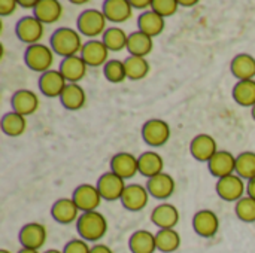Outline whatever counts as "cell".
<instances>
[{
  "mask_svg": "<svg viewBox=\"0 0 255 253\" xmlns=\"http://www.w3.org/2000/svg\"><path fill=\"white\" fill-rule=\"evenodd\" d=\"M217 194L221 200L238 203L241 198H244V194L247 192V183L239 174H230L227 177L218 179L217 182Z\"/></svg>",
  "mask_w": 255,
  "mask_h": 253,
  "instance_id": "7",
  "label": "cell"
},
{
  "mask_svg": "<svg viewBox=\"0 0 255 253\" xmlns=\"http://www.w3.org/2000/svg\"><path fill=\"white\" fill-rule=\"evenodd\" d=\"M145 186H146V189L152 198L163 201V200H167L173 195V192L176 189V182L169 173L163 171V173L148 179Z\"/></svg>",
  "mask_w": 255,
  "mask_h": 253,
  "instance_id": "16",
  "label": "cell"
},
{
  "mask_svg": "<svg viewBox=\"0 0 255 253\" xmlns=\"http://www.w3.org/2000/svg\"><path fill=\"white\" fill-rule=\"evenodd\" d=\"M54 60H55V52L52 51V48L49 45H45V43L30 45V46H27V49L24 52L25 66L30 70L37 72L40 75L51 70Z\"/></svg>",
  "mask_w": 255,
  "mask_h": 253,
  "instance_id": "4",
  "label": "cell"
},
{
  "mask_svg": "<svg viewBox=\"0 0 255 253\" xmlns=\"http://www.w3.org/2000/svg\"><path fill=\"white\" fill-rule=\"evenodd\" d=\"M139 161V173L148 179L163 173L164 170V160L155 151H146L137 157Z\"/></svg>",
  "mask_w": 255,
  "mask_h": 253,
  "instance_id": "25",
  "label": "cell"
},
{
  "mask_svg": "<svg viewBox=\"0 0 255 253\" xmlns=\"http://www.w3.org/2000/svg\"><path fill=\"white\" fill-rule=\"evenodd\" d=\"M43 253H63V251L60 252V251H57V249H48L46 252H43Z\"/></svg>",
  "mask_w": 255,
  "mask_h": 253,
  "instance_id": "49",
  "label": "cell"
},
{
  "mask_svg": "<svg viewBox=\"0 0 255 253\" xmlns=\"http://www.w3.org/2000/svg\"><path fill=\"white\" fill-rule=\"evenodd\" d=\"M208 169L214 177L223 179L236 173V157L229 151H218L208 163Z\"/></svg>",
  "mask_w": 255,
  "mask_h": 253,
  "instance_id": "20",
  "label": "cell"
},
{
  "mask_svg": "<svg viewBox=\"0 0 255 253\" xmlns=\"http://www.w3.org/2000/svg\"><path fill=\"white\" fill-rule=\"evenodd\" d=\"M190 152H191V157L196 161H199V163H209L212 160V157L218 152L217 140L211 134L200 133V134H197L191 140Z\"/></svg>",
  "mask_w": 255,
  "mask_h": 253,
  "instance_id": "11",
  "label": "cell"
},
{
  "mask_svg": "<svg viewBox=\"0 0 255 253\" xmlns=\"http://www.w3.org/2000/svg\"><path fill=\"white\" fill-rule=\"evenodd\" d=\"M76 230L78 234L82 240L85 242H99L102 240L106 233H108V221L106 218L94 210V212H87L81 213L78 222H76Z\"/></svg>",
  "mask_w": 255,
  "mask_h": 253,
  "instance_id": "2",
  "label": "cell"
},
{
  "mask_svg": "<svg viewBox=\"0 0 255 253\" xmlns=\"http://www.w3.org/2000/svg\"><path fill=\"white\" fill-rule=\"evenodd\" d=\"M179 210L170 203L158 204L151 213V222L158 230H175V227L179 224Z\"/></svg>",
  "mask_w": 255,
  "mask_h": 253,
  "instance_id": "17",
  "label": "cell"
},
{
  "mask_svg": "<svg viewBox=\"0 0 255 253\" xmlns=\"http://www.w3.org/2000/svg\"><path fill=\"white\" fill-rule=\"evenodd\" d=\"M157 251L163 253L176 252L181 246V236L176 230H158L155 234Z\"/></svg>",
  "mask_w": 255,
  "mask_h": 253,
  "instance_id": "35",
  "label": "cell"
},
{
  "mask_svg": "<svg viewBox=\"0 0 255 253\" xmlns=\"http://www.w3.org/2000/svg\"><path fill=\"white\" fill-rule=\"evenodd\" d=\"M247 192H248V197H251V198L255 200V179L250 180L247 183Z\"/></svg>",
  "mask_w": 255,
  "mask_h": 253,
  "instance_id": "45",
  "label": "cell"
},
{
  "mask_svg": "<svg viewBox=\"0 0 255 253\" xmlns=\"http://www.w3.org/2000/svg\"><path fill=\"white\" fill-rule=\"evenodd\" d=\"M233 98L239 106L254 107L255 106V79L251 81H238L233 86Z\"/></svg>",
  "mask_w": 255,
  "mask_h": 253,
  "instance_id": "31",
  "label": "cell"
},
{
  "mask_svg": "<svg viewBox=\"0 0 255 253\" xmlns=\"http://www.w3.org/2000/svg\"><path fill=\"white\" fill-rule=\"evenodd\" d=\"M128 249L131 253H155V234H152L148 230L134 231L128 240Z\"/></svg>",
  "mask_w": 255,
  "mask_h": 253,
  "instance_id": "29",
  "label": "cell"
},
{
  "mask_svg": "<svg viewBox=\"0 0 255 253\" xmlns=\"http://www.w3.org/2000/svg\"><path fill=\"white\" fill-rule=\"evenodd\" d=\"M76 25H78V31L91 40V39H97L99 36L105 34V31L108 30V27H106L108 19L102 10L91 7V9H85L79 13Z\"/></svg>",
  "mask_w": 255,
  "mask_h": 253,
  "instance_id": "3",
  "label": "cell"
},
{
  "mask_svg": "<svg viewBox=\"0 0 255 253\" xmlns=\"http://www.w3.org/2000/svg\"><path fill=\"white\" fill-rule=\"evenodd\" d=\"M193 228L197 236L203 239H211L220 230V218L214 210H199L193 218Z\"/></svg>",
  "mask_w": 255,
  "mask_h": 253,
  "instance_id": "14",
  "label": "cell"
},
{
  "mask_svg": "<svg viewBox=\"0 0 255 253\" xmlns=\"http://www.w3.org/2000/svg\"><path fill=\"white\" fill-rule=\"evenodd\" d=\"M236 216L245 222V224H254L255 222V200L251 197H244L235 204Z\"/></svg>",
  "mask_w": 255,
  "mask_h": 253,
  "instance_id": "38",
  "label": "cell"
},
{
  "mask_svg": "<svg viewBox=\"0 0 255 253\" xmlns=\"http://www.w3.org/2000/svg\"><path fill=\"white\" fill-rule=\"evenodd\" d=\"M18 253H40L39 251H33V249H25V248H22L21 251Z\"/></svg>",
  "mask_w": 255,
  "mask_h": 253,
  "instance_id": "47",
  "label": "cell"
},
{
  "mask_svg": "<svg viewBox=\"0 0 255 253\" xmlns=\"http://www.w3.org/2000/svg\"><path fill=\"white\" fill-rule=\"evenodd\" d=\"M37 1L39 0H18V4L19 7H24V9H33L37 6Z\"/></svg>",
  "mask_w": 255,
  "mask_h": 253,
  "instance_id": "44",
  "label": "cell"
},
{
  "mask_svg": "<svg viewBox=\"0 0 255 253\" xmlns=\"http://www.w3.org/2000/svg\"><path fill=\"white\" fill-rule=\"evenodd\" d=\"M72 3L73 4H87L88 0H72Z\"/></svg>",
  "mask_w": 255,
  "mask_h": 253,
  "instance_id": "48",
  "label": "cell"
},
{
  "mask_svg": "<svg viewBox=\"0 0 255 253\" xmlns=\"http://www.w3.org/2000/svg\"><path fill=\"white\" fill-rule=\"evenodd\" d=\"M236 174L248 182L255 179V152L245 151L236 157Z\"/></svg>",
  "mask_w": 255,
  "mask_h": 253,
  "instance_id": "36",
  "label": "cell"
},
{
  "mask_svg": "<svg viewBox=\"0 0 255 253\" xmlns=\"http://www.w3.org/2000/svg\"><path fill=\"white\" fill-rule=\"evenodd\" d=\"M131 7L133 9H139V10H149L152 6V0H130Z\"/></svg>",
  "mask_w": 255,
  "mask_h": 253,
  "instance_id": "42",
  "label": "cell"
},
{
  "mask_svg": "<svg viewBox=\"0 0 255 253\" xmlns=\"http://www.w3.org/2000/svg\"><path fill=\"white\" fill-rule=\"evenodd\" d=\"M102 12L105 13L108 21L115 24L126 22L133 16V7L130 0H105Z\"/></svg>",
  "mask_w": 255,
  "mask_h": 253,
  "instance_id": "22",
  "label": "cell"
},
{
  "mask_svg": "<svg viewBox=\"0 0 255 253\" xmlns=\"http://www.w3.org/2000/svg\"><path fill=\"white\" fill-rule=\"evenodd\" d=\"M87 69H88V66L82 60L81 55L63 58V61L60 63V67H58V70L61 72V75L64 76L67 84H79L85 78Z\"/></svg>",
  "mask_w": 255,
  "mask_h": 253,
  "instance_id": "23",
  "label": "cell"
},
{
  "mask_svg": "<svg viewBox=\"0 0 255 253\" xmlns=\"http://www.w3.org/2000/svg\"><path fill=\"white\" fill-rule=\"evenodd\" d=\"M18 7V0H0V16H9Z\"/></svg>",
  "mask_w": 255,
  "mask_h": 253,
  "instance_id": "41",
  "label": "cell"
},
{
  "mask_svg": "<svg viewBox=\"0 0 255 253\" xmlns=\"http://www.w3.org/2000/svg\"><path fill=\"white\" fill-rule=\"evenodd\" d=\"M60 103L67 110H72V112L81 110L87 103L85 89L79 84H67V86L64 88L60 97Z\"/></svg>",
  "mask_w": 255,
  "mask_h": 253,
  "instance_id": "27",
  "label": "cell"
},
{
  "mask_svg": "<svg viewBox=\"0 0 255 253\" xmlns=\"http://www.w3.org/2000/svg\"><path fill=\"white\" fill-rule=\"evenodd\" d=\"M149 197L151 195L146 186L139 185V183H131V185H127L121 198V204L128 212H140L148 206Z\"/></svg>",
  "mask_w": 255,
  "mask_h": 253,
  "instance_id": "15",
  "label": "cell"
},
{
  "mask_svg": "<svg viewBox=\"0 0 255 253\" xmlns=\"http://www.w3.org/2000/svg\"><path fill=\"white\" fill-rule=\"evenodd\" d=\"M137 27H139V31H142L146 36L154 39L164 31L166 19L163 16H160L157 12H154L152 9H149V10H145L139 15Z\"/></svg>",
  "mask_w": 255,
  "mask_h": 253,
  "instance_id": "24",
  "label": "cell"
},
{
  "mask_svg": "<svg viewBox=\"0 0 255 253\" xmlns=\"http://www.w3.org/2000/svg\"><path fill=\"white\" fill-rule=\"evenodd\" d=\"M97 188L103 200L106 201H117L123 198V194L127 188L126 180L121 179L114 171H108L100 176L97 180Z\"/></svg>",
  "mask_w": 255,
  "mask_h": 253,
  "instance_id": "8",
  "label": "cell"
},
{
  "mask_svg": "<svg viewBox=\"0 0 255 253\" xmlns=\"http://www.w3.org/2000/svg\"><path fill=\"white\" fill-rule=\"evenodd\" d=\"M0 253H12V252H9L7 249H1V251H0Z\"/></svg>",
  "mask_w": 255,
  "mask_h": 253,
  "instance_id": "51",
  "label": "cell"
},
{
  "mask_svg": "<svg viewBox=\"0 0 255 253\" xmlns=\"http://www.w3.org/2000/svg\"><path fill=\"white\" fill-rule=\"evenodd\" d=\"M88 67H102L109 61V49L103 43V40L91 39L87 40L79 54Z\"/></svg>",
  "mask_w": 255,
  "mask_h": 253,
  "instance_id": "13",
  "label": "cell"
},
{
  "mask_svg": "<svg viewBox=\"0 0 255 253\" xmlns=\"http://www.w3.org/2000/svg\"><path fill=\"white\" fill-rule=\"evenodd\" d=\"M142 139L151 148H161L170 139V125L163 119H149L142 125Z\"/></svg>",
  "mask_w": 255,
  "mask_h": 253,
  "instance_id": "6",
  "label": "cell"
},
{
  "mask_svg": "<svg viewBox=\"0 0 255 253\" xmlns=\"http://www.w3.org/2000/svg\"><path fill=\"white\" fill-rule=\"evenodd\" d=\"M27 130V119L25 116L16 112H7L1 118V131L9 137H19Z\"/></svg>",
  "mask_w": 255,
  "mask_h": 253,
  "instance_id": "33",
  "label": "cell"
},
{
  "mask_svg": "<svg viewBox=\"0 0 255 253\" xmlns=\"http://www.w3.org/2000/svg\"><path fill=\"white\" fill-rule=\"evenodd\" d=\"M10 104H12V110L22 115V116H30L33 113L37 112L39 109V97L34 91L31 89H18L12 98H10Z\"/></svg>",
  "mask_w": 255,
  "mask_h": 253,
  "instance_id": "19",
  "label": "cell"
},
{
  "mask_svg": "<svg viewBox=\"0 0 255 253\" xmlns=\"http://www.w3.org/2000/svg\"><path fill=\"white\" fill-rule=\"evenodd\" d=\"M46 237H48L46 228L39 222L25 224L19 230V234H18L21 246L25 249H33V251H39L40 248H43Z\"/></svg>",
  "mask_w": 255,
  "mask_h": 253,
  "instance_id": "10",
  "label": "cell"
},
{
  "mask_svg": "<svg viewBox=\"0 0 255 253\" xmlns=\"http://www.w3.org/2000/svg\"><path fill=\"white\" fill-rule=\"evenodd\" d=\"M67 86V81L61 75V72L57 69H51L40 75L39 78V89L40 92L48 98H60L64 88Z\"/></svg>",
  "mask_w": 255,
  "mask_h": 253,
  "instance_id": "12",
  "label": "cell"
},
{
  "mask_svg": "<svg viewBox=\"0 0 255 253\" xmlns=\"http://www.w3.org/2000/svg\"><path fill=\"white\" fill-rule=\"evenodd\" d=\"M251 115H253V118H254V121H255V106L251 109Z\"/></svg>",
  "mask_w": 255,
  "mask_h": 253,
  "instance_id": "50",
  "label": "cell"
},
{
  "mask_svg": "<svg viewBox=\"0 0 255 253\" xmlns=\"http://www.w3.org/2000/svg\"><path fill=\"white\" fill-rule=\"evenodd\" d=\"M33 12L42 24H54L63 16V4L58 0H39Z\"/></svg>",
  "mask_w": 255,
  "mask_h": 253,
  "instance_id": "26",
  "label": "cell"
},
{
  "mask_svg": "<svg viewBox=\"0 0 255 253\" xmlns=\"http://www.w3.org/2000/svg\"><path fill=\"white\" fill-rule=\"evenodd\" d=\"M230 70L238 81H251L255 78V57L251 54H239L232 60Z\"/></svg>",
  "mask_w": 255,
  "mask_h": 253,
  "instance_id": "28",
  "label": "cell"
},
{
  "mask_svg": "<svg viewBox=\"0 0 255 253\" xmlns=\"http://www.w3.org/2000/svg\"><path fill=\"white\" fill-rule=\"evenodd\" d=\"M90 253H114L112 249L108 245L103 243H96L94 246H91V252Z\"/></svg>",
  "mask_w": 255,
  "mask_h": 253,
  "instance_id": "43",
  "label": "cell"
},
{
  "mask_svg": "<svg viewBox=\"0 0 255 253\" xmlns=\"http://www.w3.org/2000/svg\"><path fill=\"white\" fill-rule=\"evenodd\" d=\"M124 66H126V75L127 79L130 81H142L148 76L151 66L148 63L146 58L143 57H134V55H128L124 60Z\"/></svg>",
  "mask_w": 255,
  "mask_h": 253,
  "instance_id": "32",
  "label": "cell"
},
{
  "mask_svg": "<svg viewBox=\"0 0 255 253\" xmlns=\"http://www.w3.org/2000/svg\"><path fill=\"white\" fill-rule=\"evenodd\" d=\"M103 75L106 78V81L112 82V84H121L127 79L126 75V66L124 61L120 60H109L105 66H103Z\"/></svg>",
  "mask_w": 255,
  "mask_h": 253,
  "instance_id": "37",
  "label": "cell"
},
{
  "mask_svg": "<svg viewBox=\"0 0 255 253\" xmlns=\"http://www.w3.org/2000/svg\"><path fill=\"white\" fill-rule=\"evenodd\" d=\"M91 252V246L88 245V242L82 240V239H73L70 240L64 249L63 253H90Z\"/></svg>",
  "mask_w": 255,
  "mask_h": 253,
  "instance_id": "40",
  "label": "cell"
},
{
  "mask_svg": "<svg viewBox=\"0 0 255 253\" xmlns=\"http://www.w3.org/2000/svg\"><path fill=\"white\" fill-rule=\"evenodd\" d=\"M15 33L22 43H27L28 46L36 45L40 43L45 34V24H42L34 15H27L16 22Z\"/></svg>",
  "mask_w": 255,
  "mask_h": 253,
  "instance_id": "5",
  "label": "cell"
},
{
  "mask_svg": "<svg viewBox=\"0 0 255 253\" xmlns=\"http://www.w3.org/2000/svg\"><path fill=\"white\" fill-rule=\"evenodd\" d=\"M102 40L109 52H120L123 49H127L128 34L120 27H109L102 36Z\"/></svg>",
  "mask_w": 255,
  "mask_h": 253,
  "instance_id": "34",
  "label": "cell"
},
{
  "mask_svg": "<svg viewBox=\"0 0 255 253\" xmlns=\"http://www.w3.org/2000/svg\"><path fill=\"white\" fill-rule=\"evenodd\" d=\"M72 198H73V201L76 203V206L79 207V210L82 213L97 210L100 203H102V200H103L100 192H99L97 185H91V183L79 185L75 189Z\"/></svg>",
  "mask_w": 255,
  "mask_h": 253,
  "instance_id": "9",
  "label": "cell"
},
{
  "mask_svg": "<svg viewBox=\"0 0 255 253\" xmlns=\"http://www.w3.org/2000/svg\"><path fill=\"white\" fill-rule=\"evenodd\" d=\"M81 210L73 201V198H60L51 207V216L55 222L61 225H69L72 222H78Z\"/></svg>",
  "mask_w": 255,
  "mask_h": 253,
  "instance_id": "21",
  "label": "cell"
},
{
  "mask_svg": "<svg viewBox=\"0 0 255 253\" xmlns=\"http://www.w3.org/2000/svg\"><path fill=\"white\" fill-rule=\"evenodd\" d=\"M152 48H154V39L146 36L145 33L137 30V31H133L128 34L127 51L130 55L146 58V55L151 54Z\"/></svg>",
  "mask_w": 255,
  "mask_h": 253,
  "instance_id": "30",
  "label": "cell"
},
{
  "mask_svg": "<svg viewBox=\"0 0 255 253\" xmlns=\"http://www.w3.org/2000/svg\"><path fill=\"white\" fill-rule=\"evenodd\" d=\"M84 43L85 42H82V34L70 27L57 28L49 40V46L52 48L55 55H60L63 58L79 55Z\"/></svg>",
  "mask_w": 255,
  "mask_h": 253,
  "instance_id": "1",
  "label": "cell"
},
{
  "mask_svg": "<svg viewBox=\"0 0 255 253\" xmlns=\"http://www.w3.org/2000/svg\"><path fill=\"white\" fill-rule=\"evenodd\" d=\"M151 9L166 19V18H169L178 12L179 1L178 0H152Z\"/></svg>",
  "mask_w": 255,
  "mask_h": 253,
  "instance_id": "39",
  "label": "cell"
},
{
  "mask_svg": "<svg viewBox=\"0 0 255 253\" xmlns=\"http://www.w3.org/2000/svg\"><path fill=\"white\" fill-rule=\"evenodd\" d=\"M178 1H179V6H184V7H193L199 3L197 0H178Z\"/></svg>",
  "mask_w": 255,
  "mask_h": 253,
  "instance_id": "46",
  "label": "cell"
},
{
  "mask_svg": "<svg viewBox=\"0 0 255 253\" xmlns=\"http://www.w3.org/2000/svg\"><path fill=\"white\" fill-rule=\"evenodd\" d=\"M111 171L118 174L121 179L127 180L139 173V161L130 152H120L111 160Z\"/></svg>",
  "mask_w": 255,
  "mask_h": 253,
  "instance_id": "18",
  "label": "cell"
}]
</instances>
